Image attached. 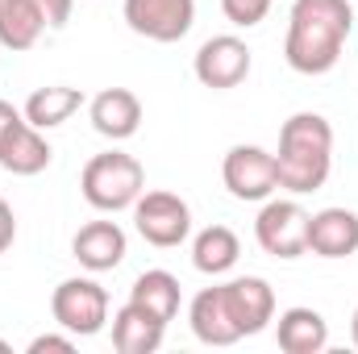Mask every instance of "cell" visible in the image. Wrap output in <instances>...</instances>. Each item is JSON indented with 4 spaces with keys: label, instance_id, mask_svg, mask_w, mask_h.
<instances>
[{
    "label": "cell",
    "instance_id": "cell-1",
    "mask_svg": "<svg viewBox=\"0 0 358 354\" xmlns=\"http://www.w3.org/2000/svg\"><path fill=\"white\" fill-rule=\"evenodd\" d=\"M355 29L350 0H292L283 59L300 76H325L338 67L346 38Z\"/></svg>",
    "mask_w": 358,
    "mask_h": 354
},
{
    "label": "cell",
    "instance_id": "cell-2",
    "mask_svg": "<svg viewBox=\"0 0 358 354\" xmlns=\"http://www.w3.org/2000/svg\"><path fill=\"white\" fill-rule=\"evenodd\" d=\"M275 171H279V187H287L292 196H308L325 187L334 171V125L321 113H292L279 129Z\"/></svg>",
    "mask_w": 358,
    "mask_h": 354
},
{
    "label": "cell",
    "instance_id": "cell-3",
    "mask_svg": "<svg viewBox=\"0 0 358 354\" xmlns=\"http://www.w3.org/2000/svg\"><path fill=\"white\" fill-rule=\"evenodd\" d=\"M80 192L96 213H121L134 208V200L146 192V167L125 150L92 155L80 176Z\"/></svg>",
    "mask_w": 358,
    "mask_h": 354
},
{
    "label": "cell",
    "instance_id": "cell-4",
    "mask_svg": "<svg viewBox=\"0 0 358 354\" xmlns=\"http://www.w3.org/2000/svg\"><path fill=\"white\" fill-rule=\"evenodd\" d=\"M50 317H55L59 330H67L76 338H92L108 325V292L88 275H71L55 288Z\"/></svg>",
    "mask_w": 358,
    "mask_h": 354
},
{
    "label": "cell",
    "instance_id": "cell-5",
    "mask_svg": "<svg viewBox=\"0 0 358 354\" xmlns=\"http://www.w3.org/2000/svg\"><path fill=\"white\" fill-rule=\"evenodd\" d=\"M134 229L159 250L183 246L192 234V208L176 192H142L134 200Z\"/></svg>",
    "mask_w": 358,
    "mask_h": 354
},
{
    "label": "cell",
    "instance_id": "cell-6",
    "mask_svg": "<svg viewBox=\"0 0 358 354\" xmlns=\"http://www.w3.org/2000/svg\"><path fill=\"white\" fill-rule=\"evenodd\" d=\"M308 217L296 200H271L259 208V221H255V238L259 246L275 255V259H300L308 255Z\"/></svg>",
    "mask_w": 358,
    "mask_h": 354
},
{
    "label": "cell",
    "instance_id": "cell-7",
    "mask_svg": "<svg viewBox=\"0 0 358 354\" xmlns=\"http://www.w3.org/2000/svg\"><path fill=\"white\" fill-rule=\"evenodd\" d=\"M250 67H255V55H250V46H246L242 38H234V34L208 38V42L196 50V59H192L196 80L213 92H229V88H238V84H246Z\"/></svg>",
    "mask_w": 358,
    "mask_h": 354
},
{
    "label": "cell",
    "instance_id": "cell-8",
    "mask_svg": "<svg viewBox=\"0 0 358 354\" xmlns=\"http://www.w3.org/2000/svg\"><path fill=\"white\" fill-rule=\"evenodd\" d=\"M121 13L138 38L163 42V46L187 38V29L196 25V0H125Z\"/></svg>",
    "mask_w": 358,
    "mask_h": 354
},
{
    "label": "cell",
    "instance_id": "cell-9",
    "mask_svg": "<svg viewBox=\"0 0 358 354\" xmlns=\"http://www.w3.org/2000/svg\"><path fill=\"white\" fill-rule=\"evenodd\" d=\"M221 179H225L234 200H267L271 192L279 187L275 155L263 150V146L238 142V146H229V155L221 163Z\"/></svg>",
    "mask_w": 358,
    "mask_h": 354
},
{
    "label": "cell",
    "instance_id": "cell-10",
    "mask_svg": "<svg viewBox=\"0 0 358 354\" xmlns=\"http://www.w3.org/2000/svg\"><path fill=\"white\" fill-rule=\"evenodd\" d=\"M221 296H225L229 317L242 330V338L263 334L271 321H275V288H271L263 275H238V279L221 283Z\"/></svg>",
    "mask_w": 358,
    "mask_h": 354
},
{
    "label": "cell",
    "instance_id": "cell-11",
    "mask_svg": "<svg viewBox=\"0 0 358 354\" xmlns=\"http://www.w3.org/2000/svg\"><path fill=\"white\" fill-rule=\"evenodd\" d=\"M125 250H129V238H125V229H121L117 221H88V225H80L76 238H71L76 263L84 267V271H92V275L121 267L125 263Z\"/></svg>",
    "mask_w": 358,
    "mask_h": 354
},
{
    "label": "cell",
    "instance_id": "cell-12",
    "mask_svg": "<svg viewBox=\"0 0 358 354\" xmlns=\"http://www.w3.org/2000/svg\"><path fill=\"white\" fill-rule=\"evenodd\" d=\"M88 117H92V129L100 138L125 142L142 125V100H138V92H129V88H104L88 100Z\"/></svg>",
    "mask_w": 358,
    "mask_h": 354
},
{
    "label": "cell",
    "instance_id": "cell-13",
    "mask_svg": "<svg viewBox=\"0 0 358 354\" xmlns=\"http://www.w3.org/2000/svg\"><path fill=\"white\" fill-rule=\"evenodd\" d=\"M308 250L317 259H350L358 255V213L355 208H321L308 217Z\"/></svg>",
    "mask_w": 358,
    "mask_h": 354
},
{
    "label": "cell",
    "instance_id": "cell-14",
    "mask_svg": "<svg viewBox=\"0 0 358 354\" xmlns=\"http://www.w3.org/2000/svg\"><path fill=\"white\" fill-rule=\"evenodd\" d=\"M50 159H55L50 142H46L42 129L29 125L25 117L0 138V167H4L8 176H42V171L50 167Z\"/></svg>",
    "mask_w": 358,
    "mask_h": 354
},
{
    "label": "cell",
    "instance_id": "cell-15",
    "mask_svg": "<svg viewBox=\"0 0 358 354\" xmlns=\"http://www.w3.org/2000/svg\"><path fill=\"white\" fill-rule=\"evenodd\" d=\"M187 321H192V334H196L204 346H234V342H242V330H238L234 317H229V304H225V296H221V283L196 292V300H192V309H187Z\"/></svg>",
    "mask_w": 358,
    "mask_h": 354
},
{
    "label": "cell",
    "instance_id": "cell-16",
    "mask_svg": "<svg viewBox=\"0 0 358 354\" xmlns=\"http://www.w3.org/2000/svg\"><path fill=\"white\" fill-rule=\"evenodd\" d=\"M163 334H167V321H159L134 300H125L113 313V346L121 354H155L163 346Z\"/></svg>",
    "mask_w": 358,
    "mask_h": 354
},
{
    "label": "cell",
    "instance_id": "cell-17",
    "mask_svg": "<svg viewBox=\"0 0 358 354\" xmlns=\"http://www.w3.org/2000/svg\"><path fill=\"white\" fill-rule=\"evenodd\" d=\"M275 342L283 354H321L329 346V321L317 309H283L279 325H275Z\"/></svg>",
    "mask_w": 358,
    "mask_h": 354
},
{
    "label": "cell",
    "instance_id": "cell-18",
    "mask_svg": "<svg viewBox=\"0 0 358 354\" xmlns=\"http://www.w3.org/2000/svg\"><path fill=\"white\" fill-rule=\"evenodd\" d=\"M80 108H84V92L67 88V84H50V88L29 92V100H25L21 113H25L29 125H38V129L46 134V129H59L63 121H71Z\"/></svg>",
    "mask_w": 358,
    "mask_h": 354
},
{
    "label": "cell",
    "instance_id": "cell-19",
    "mask_svg": "<svg viewBox=\"0 0 358 354\" xmlns=\"http://www.w3.org/2000/svg\"><path fill=\"white\" fill-rule=\"evenodd\" d=\"M46 29L50 25L34 8V0H0V46L4 50H13V55L34 50Z\"/></svg>",
    "mask_w": 358,
    "mask_h": 354
},
{
    "label": "cell",
    "instance_id": "cell-20",
    "mask_svg": "<svg viewBox=\"0 0 358 354\" xmlns=\"http://www.w3.org/2000/svg\"><path fill=\"white\" fill-rule=\"evenodd\" d=\"M242 259V242L229 225H208L192 238V267L200 275H225Z\"/></svg>",
    "mask_w": 358,
    "mask_h": 354
},
{
    "label": "cell",
    "instance_id": "cell-21",
    "mask_svg": "<svg viewBox=\"0 0 358 354\" xmlns=\"http://www.w3.org/2000/svg\"><path fill=\"white\" fill-rule=\"evenodd\" d=\"M129 300L142 304L146 313H155L159 321H176L179 304H183V292H179V279L171 271L155 267V271H142L129 288Z\"/></svg>",
    "mask_w": 358,
    "mask_h": 354
},
{
    "label": "cell",
    "instance_id": "cell-22",
    "mask_svg": "<svg viewBox=\"0 0 358 354\" xmlns=\"http://www.w3.org/2000/svg\"><path fill=\"white\" fill-rule=\"evenodd\" d=\"M221 13H225L229 25H238V29H255V25L267 21L271 0H221Z\"/></svg>",
    "mask_w": 358,
    "mask_h": 354
},
{
    "label": "cell",
    "instance_id": "cell-23",
    "mask_svg": "<svg viewBox=\"0 0 358 354\" xmlns=\"http://www.w3.org/2000/svg\"><path fill=\"white\" fill-rule=\"evenodd\" d=\"M25 351H29V354H46V351L71 354V351H76V334H38Z\"/></svg>",
    "mask_w": 358,
    "mask_h": 354
},
{
    "label": "cell",
    "instance_id": "cell-24",
    "mask_svg": "<svg viewBox=\"0 0 358 354\" xmlns=\"http://www.w3.org/2000/svg\"><path fill=\"white\" fill-rule=\"evenodd\" d=\"M71 4H76V0H34V8L46 17L50 29H63V25L71 21Z\"/></svg>",
    "mask_w": 358,
    "mask_h": 354
},
{
    "label": "cell",
    "instance_id": "cell-25",
    "mask_svg": "<svg viewBox=\"0 0 358 354\" xmlns=\"http://www.w3.org/2000/svg\"><path fill=\"white\" fill-rule=\"evenodd\" d=\"M13 242H17V213H13V204L0 196V255H4Z\"/></svg>",
    "mask_w": 358,
    "mask_h": 354
},
{
    "label": "cell",
    "instance_id": "cell-26",
    "mask_svg": "<svg viewBox=\"0 0 358 354\" xmlns=\"http://www.w3.org/2000/svg\"><path fill=\"white\" fill-rule=\"evenodd\" d=\"M21 117H25V113H21L17 104H8V100H0V138H4V134H8V129H13V125L21 121Z\"/></svg>",
    "mask_w": 358,
    "mask_h": 354
},
{
    "label": "cell",
    "instance_id": "cell-27",
    "mask_svg": "<svg viewBox=\"0 0 358 354\" xmlns=\"http://www.w3.org/2000/svg\"><path fill=\"white\" fill-rule=\"evenodd\" d=\"M350 338H355V346H358V309H355V317H350Z\"/></svg>",
    "mask_w": 358,
    "mask_h": 354
},
{
    "label": "cell",
    "instance_id": "cell-28",
    "mask_svg": "<svg viewBox=\"0 0 358 354\" xmlns=\"http://www.w3.org/2000/svg\"><path fill=\"white\" fill-rule=\"evenodd\" d=\"M0 354H13V346H8V342H4V338H0Z\"/></svg>",
    "mask_w": 358,
    "mask_h": 354
}]
</instances>
